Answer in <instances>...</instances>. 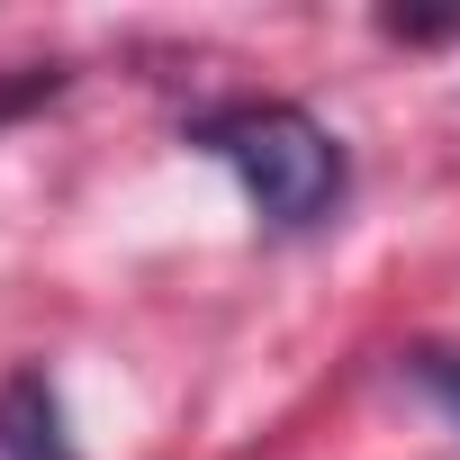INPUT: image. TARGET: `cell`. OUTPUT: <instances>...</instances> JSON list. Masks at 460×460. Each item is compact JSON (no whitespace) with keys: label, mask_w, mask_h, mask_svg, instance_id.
Here are the masks:
<instances>
[{"label":"cell","mask_w":460,"mask_h":460,"mask_svg":"<svg viewBox=\"0 0 460 460\" xmlns=\"http://www.w3.org/2000/svg\"><path fill=\"white\" fill-rule=\"evenodd\" d=\"M199 145L244 181V199L271 226H316L343 199V145L307 109H289V100H235V109H217V118H199Z\"/></svg>","instance_id":"1"},{"label":"cell","mask_w":460,"mask_h":460,"mask_svg":"<svg viewBox=\"0 0 460 460\" xmlns=\"http://www.w3.org/2000/svg\"><path fill=\"white\" fill-rule=\"evenodd\" d=\"M415 388L460 424V352H442V343H433V352H415Z\"/></svg>","instance_id":"3"},{"label":"cell","mask_w":460,"mask_h":460,"mask_svg":"<svg viewBox=\"0 0 460 460\" xmlns=\"http://www.w3.org/2000/svg\"><path fill=\"white\" fill-rule=\"evenodd\" d=\"M0 460H82L64 433V397L46 370H19L0 388Z\"/></svg>","instance_id":"2"}]
</instances>
